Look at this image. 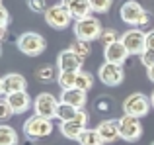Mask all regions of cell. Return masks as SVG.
Here are the masks:
<instances>
[{"instance_id":"9","label":"cell","mask_w":154,"mask_h":145,"mask_svg":"<svg viewBox=\"0 0 154 145\" xmlns=\"http://www.w3.org/2000/svg\"><path fill=\"white\" fill-rule=\"evenodd\" d=\"M119 130H121V139L127 143H135L143 137V124H140V118H135V116H129V114L121 116Z\"/></svg>"},{"instance_id":"30","label":"cell","mask_w":154,"mask_h":145,"mask_svg":"<svg viewBox=\"0 0 154 145\" xmlns=\"http://www.w3.org/2000/svg\"><path fill=\"white\" fill-rule=\"evenodd\" d=\"M10 116H14V110H12V106L8 104L6 98L0 100V118L6 122V120H10Z\"/></svg>"},{"instance_id":"10","label":"cell","mask_w":154,"mask_h":145,"mask_svg":"<svg viewBox=\"0 0 154 145\" xmlns=\"http://www.w3.org/2000/svg\"><path fill=\"white\" fill-rule=\"evenodd\" d=\"M59 104H60V100L57 98L55 94H51V92H39V94L33 98V112L37 116L53 120L55 114H57Z\"/></svg>"},{"instance_id":"7","label":"cell","mask_w":154,"mask_h":145,"mask_svg":"<svg viewBox=\"0 0 154 145\" xmlns=\"http://www.w3.org/2000/svg\"><path fill=\"white\" fill-rule=\"evenodd\" d=\"M72 16L70 12H68V8L64 6V4H53L45 10V22L47 26H51L53 30H66L68 26H70L72 22Z\"/></svg>"},{"instance_id":"11","label":"cell","mask_w":154,"mask_h":145,"mask_svg":"<svg viewBox=\"0 0 154 145\" xmlns=\"http://www.w3.org/2000/svg\"><path fill=\"white\" fill-rule=\"evenodd\" d=\"M98 79L102 80L105 86H119L125 80V69H123V65L105 61L98 69Z\"/></svg>"},{"instance_id":"16","label":"cell","mask_w":154,"mask_h":145,"mask_svg":"<svg viewBox=\"0 0 154 145\" xmlns=\"http://www.w3.org/2000/svg\"><path fill=\"white\" fill-rule=\"evenodd\" d=\"M129 51H127V47L123 45V41H115V43H111V45H105L103 47V57H105V61H109V63H117V65H123L125 61H127V57H129Z\"/></svg>"},{"instance_id":"31","label":"cell","mask_w":154,"mask_h":145,"mask_svg":"<svg viewBox=\"0 0 154 145\" xmlns=\"http://www.w3.org/2000/svg\"><path fill=\"white\" fill-rule=\"evenodd\" d=\"M0 16H2V24H0V27L2 30H8V24H10V14H8V8L4 6H0Z\"/></svg>"},{"instance_id":"6","label":"cell","mask_w":154,"mask_h":145,"mask_svg":"<svg viewBox=\"0 0 154 145\" xmlns=\"http://www.w3.org/2000/svg\"><path fill=\"white\" fill-rule=\"evenodd\" d=\"M88 120H90V114H88L86 110H78V114H76L74 120H66V122H60L59 126V131L64 135L66 139H74V141H78V137L82 135V131L88 127Z\"/></svg>"},{"instance_id":"14","label":"cell","mask_w":154,"mask_h":145,"mask_svg":"<svg viewBox=\"0 0 154 145\" xmlns=\"http://www.w3.org/2000/svg\"><path fill=\"white\" fill-rule=\"evenodd\" d=\"M84 61L68 47L57 55V71H82Z\"/></svg>"},{"instance_id":"32","label":"cell","mask_w":154,"mask_h":145,"mask_svg":"<svg viewBox=\"0 0 154 145\" xmlns=\"http://www.w3.org/2000/svg\"><path fill=\"white\" fill-rule=\"evenodd\" d=\"M146 47H150V49H154V30L146 31Z\"/></svg>"},{"instance_id":"34","label":"cell","mask_w":154,"mask_h":145,"mask_svg":"<svg viewBox=\"0 0 154 145\" xmlns=\"http://www.w3.org/2000/svg\"><path fill=\"white\" fill-rule=\"evenodd\" d=\"M20 145H35V139H27L26 137V141H22Z\"/></svg>"},{"instance_id":"20","label":"cell","mask_w":154,"mask_h":145,"mask_svg":"<svg viewBox=\"0 0 154 145\" xmlns=\"http://www.w3.org/2000/svg\"><path fill=\"white\" fill-rule=\"evenodd\" d=\"M76 79H78V71H59L57 82H59L60 90H64V88H74Z\"/></svg>"},{"instance_id":"25","label":"cell","mask_w":154,"mask_h":145,"mask_svg":"<svg viewBox=\"0 0 154 145\" xmlns=\"http://www.w3.org/2000/svg\"><path fill=\"white\" fill-rule=\"evenodd\" d=\"M70 49L78 55L82 61H86V57L90 55V41H82V39H76L70 43Z\"/></svg>"},{"instance_id":"17","label":"cell","mask_w":154,"mask_h":145,"mask_svg":"<svg viewBox=\"0 0 154 145\" xmlns=\"http://www.w3.org/2000/svg\"><path fill=\"white\" fill-rule=\"evenodd\" d=\"M88 92H84V90H80V88H64V90H60V96H59V100L60 102H64V104H70V106H74V108H78V110H82L84 106H86V100H88Z\"/></svg>"},{"instance_id":"36","label":"cell","mask_w":154,"mask_h":145,"mask_svg":"<svg viewBox=\"0 0 154 145\" xmlns=\"http://www.w3.org/2000/svg\"><path fill=\"white\" fill-rule=\"evenodd\" d=\"M102 145H107V143H102Z\"/></svg>"},{"instance_id":"15","label":"cell","mask_w":154,"mask_h":145,"mask_svg":"<svg viewBox=\"0 0 154 145\" xmlns=\"http://www.w3.org/2000/svg\"><path fill=\"white\" fill-rule=\"evenodd\" d=\"M4 98H6L8 104L12 106L14 114H26V112L29 110L31 106H33V102H31V96L27 94V90L14 92V94H8V96H4Z\"/></svg>"},{"instance_id":"26","label":"cell","mask_w":154,"mask_h":145,"mask_svg":"<svg viewBox=\"0 0 154 145\" xmlns=\"http://www.w3.org/2000/svg\"><path fill=\"white\" fill-rule=\"evenodd\" d=\"M119 39H121V35L117 34L115 27H105V30L102 31V35H100V41L103 43V47L105 45H111V43L119 41Z\"/></svg>"},{"instance_id":"12","label":"cell","mask_w":154,"mask_h":145,"mask_svg":"<svg viewBox=\"0 0 154 145\" xmlns=\"http://www.w3.org/2000/svg\"><path fill=\"white\" fill-rule=\"evenodd\" d=\"M26 88H27V80L20 72H8V75H4L0 79V94L2 96L14 94V92L26 90Z\"/></svg>"},{"instance_id":"18","label":"cell","mask_w":154,"mask_h":145,"mask_svg":"<svg viewBox=\"0 0 154 145\" xmlns=\"http://www.w3.org/2000/svg\"><path fill=\"white\" fill-rule=\"evenodd\" d=\"M60 4H64L68 8V12L74 20H82L92 16V6L88 0H60Z\"/></svg>"},{"instance_id":"4","label":"cell","mask_w":154,"mask_h":145,"mask_svg":"<svg viewBox=\"0 0 154 145\" xmlns=\"http://www.w3.org/2000/svg\"><path fill=\"white\" fill-rule=\"evenodd\" d=\"M53 122L49 118H43V116H29V118L23 122V135L27 139H43L47 135L53 134Z\"/></svg>"},{"instance_id":"19","label":"cell","mask_w":154,"mask_h":145,"mask_svg":"<svg viewBox=\"0 0 154 145\" xmlns=\"http://www.w3.org/2000/svg\"><path fill=\"white\" fill-rule=\"evenodd\" d=\"M0 145H20V137L18 131L8 124L0 126Z\"/></svg>"},{"instance_id":"37","label":"cell","mask_w":154,"mask_h":145,"mask_svg":"<svg viewBox=\"0 0 154 145\" xmlns=\"http://www.w3.org/2000/svg\"><path fill=\"white\" fill-rule=\"evenodd\" d=\"M150 145H154V141H152V143H150Z\"/></svg>"},{"instance_id":"29","label":"cell","mask_w":154,"mask_h":145,"mask_svg":"<svg viewBox=\"0 0 154 145\" xmlns=\"http://www.w3.org/2000/svg\"><path fill=\"white\" fill-rule=\"evenodd\" d=\"M27 8L35 14H45L47 6H45V0H27Z\"/></svg>"},{"instance_id":"23","label":"cell","mask_w":154,"mask_h":145,"mask_svg":"<svg viewBox=\"0 0 154 145\" xmlns=\"http://www.w3.org/2000/svg\"><path fill=\"white\" fill-rule=\"evenodd\" d=\"M76 114H78V108L70 106V104L60 102V104H59V108H57L55 118H57V120H60V122H66V120H74V118H76Z\"/></svg>"},{"instance_id":"3","label":"cell","mask_w":154,"mask_h":145,"mask_svg":"<svg viewBox=\"0 0 154 145\" xmlns=\"http://www.w3.org/2000/svg\"><path fill=\"white\" fill-rule=\"evenodd\" d=\"M72 31H74L76 39H82V41H94V39H100L103 27L102 22L94 16H88V18L82 20H74L72 24Z\"/></svg>"},{"instance_id":"2","label":"cell","mask_w":154,"mask_h":145,"mask_svg":"<svg viewBox=\"0 0 154 145\" xmlns=\"http://www.w3.org/2000/svg\"><path fill=\"white\" fill-rule=\"evenodd\" d=\"M16 47L27 57H37L47 49V41L41 34L37 31H23L18 39H16Z\"/></svg>"},{"instance_id":"27","label":"cell","mask_w":154,"mask_h":145,"mask_svg":"<svg viewBox=\"0 0 154 145\" xmlns=\"http://www.w3.org/2000/svg\"><path fill=\"white\" fill-rule=\"evenodd\" d=\"M88 2L92 6V12H98V14H105L113 6V0H88Z\"/></svg>"},{"instance_id":"28","label":"cell","mask_w":154,"mask_h":145,"mask_svg":"<svg viewBox=\"0 0 154 145\" xmlns=\"http://www.w3.org/2000/svg\"><path fill=\"white\" fill-rule=\"evenodd\" d=\"M140 57V63H143L146 69H150V67H154V49H150V47H146V49L143 51V53L139 55Z\"/></svg>"},{"instance_id":"22","label":"cell","mask_w":154,"mask_h":145,"mask_svg":"<svg viewBox=\"0 0 154 145\" xmlns=\"http://www.w3.org/2000/svg\"><path fill=\"white\" fill-rule=\"evenodd\" d=\"M57 76H59V72L55 71L53 65H41L35 71V79H37L39 82H53Z\"/></svg>"},{"instance_id":"33","label":"cell","mask_w":154,"mask_h":145,"mask_svg":"<svg viewBox=\"0 0 154 145\" xmlns=\"http://www.w3.org/2000/svg\"><path fill=\"white\" fill-rule=\"evenodd\" d=\"M148 71V79H150V82H154V67H150V69H146Z\"/></svg>"},{"instance_id":"1","label":"cell","mask_w":154,"mask_h":145,"mask_svg":"<svg viewBox=\"0 0 154 145\" xmlns=\"http://www.w3.org/2000/svg\"><path fill=\"white\" fill-rule=\"evenodd\" d=\"M119 18L123 20L127 26H133V27H143V26H146V24L150 22L148 12L144 10L137 0H127V2L121 4Z\"/></svg>"},{"instance_id":"35","label":"cell","mask_w":154,"mask_h":145,"mask_svg":"<svg viewBox=\"0 0 154 145\" xmlns=\"http://www.w3.org/2000/svg\"><path fill=\"white\" fill-rule=\"evenodd\" d=\"M150 104H152V108H154V90L150 92Z\"/></svg>"},{"instance_id":"5","label":"cell","mask_w":154,"mask_h":145,"mask_svg":"<svg viewBox=\"0 0 154 145\" xmlns=\"http://www.w3.org/2000/svg\"><path fill=\"white\" fill-rule=\"evenodd\" d=\"M150 96L143 94V92H133L123 100V114L135 116V118H144L150 112Z\"/></svg>"},{"instance_id":"8","label":"cell","mask_w":154,"mask_h":145,"mask_svg":"<svg viewBox=\"0 0 154 145\" xmlns=\"http://www.w3.org/2000/svg\"><path fill=\"white\" fill-rule=\"evenodd\" d=\"M121 41L131 55H140L146 49V31L143 27H129L121 34Z\"/></svg>"},{"instance_id":"13","label":"cell","mask_w":154,"mask_h":145,"mask_svg":"<svg viewBox=\"0 0 154 145\" xmlns=\"http://www.w3.org/2000/svg\"><path fill=\"white\" fill-rule=\"evenodd\" d=\"M98 134L102 137L103 143L111 145L115 143L117 139H121V130H119V118H111V120H102L98 124Z\"/></svg>"},{"instance_id":"24","label":"cell","mask_w":154,"mask_h":145,"mask_svg":"<svg viewBox=\"0 0 154 145\" xmlns=\"http://www.w3.org/2000/svg\"><path fill=\"white\" fill-rule=\"evenodd\" d=\"M76 88L88 92L90 88H94V76L88 71H78V79H76Z\"/></svg>"},{"instance_id":"21","label":"cell","mask_w":154,"mask_h":145,"mask_svg":"<svg viewBox=\"0 0 154 145\" xmlns=\"http://www.w3.org/2000/svg\"><path fill=\"white\" fill-rule=\"evenodd\" d=\"M78 143L80 145H102L103 141H102V137H100L96 127H86L82 131V135L78 137Z\"/></svg>"}]
</instances>
